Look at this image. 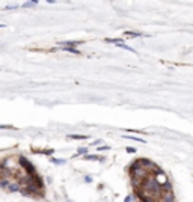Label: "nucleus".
<instances>
[{
  "instance_id": "16",
  "label": "nucleus",
  "mask_w": 193,
  "mask_h": 202,
  "mask_svg": "<svg viewBox=\"0 0 193 202\" xmlns=\"http://www.w3.org/2000/svg\"><path fill=\"white\" fill-rule=\"evenodd\" d=\"M125 150H127V152H130V154H134L136 152V150H134V148H131V146H127Z\"/></svg>"
},
{
  "instance_id": "4",
  "label": "nucleus",
  "mask_w": 193,
  "mask_h": 202,
  "mask_svg": "<svg viewBox=\"0 0 193 202\" xmlns=\"http://www.w3.org/2000/svg\"><path fill=\"white\" fill-rule=\"evenodd\" d=\"M116 45H118V47H121V49H124V50H127V51H131V53H137V51H136L134 49H133V47H128V45H127V44H124V42H122V41L119 42V44H116Z\"/></svg>"
},
{
  "instance_id": "12",
  "label": "nucleus",
  "mask_w": 193,
  "mask_h": 202,
  "mask_svg": "<svg viewBox=\"0 0 193 202\" xmlns=\"http://www.w3.org/2000/svg\"><path fill=\"white\" fill-rule=\"evenodd\" d=\"M125 139H130V140H136V142H140V143H143V142H145L143 139H140V137H133V136H125Z\"/></svg>"
},
{
  "instance_id": "8",
  "label": "nucleus",
  "mask_w": 193,
  "mask_h": 202,
  "mask_svg": "<svg viewBox=\"0 0 193 202\" xmlns=\"http://www.w3.org/2000/svg\"><path fill=\"white\" fill-rule=\"evenodd\" d=\"M62 50H65V51H68V53H73V54H80V51H79L77 49H68V47H63Z\"/></svg>"
},
{
  "instance_id": "11",
  "label": "nucleus",
  "mask_w": 193,
  "mask_h": 202,
  "mask_svg": "<svg viewBox=\"0 0 193 202\" xmlns=\"http://www.w3.org/2000/svg\"><path fill=\"white\" fill-rule=\"evenodd\" d=\"M86 152H88V148H79L77 155H86Z\"/></svg>"
},
{
  "instance_id": "6",
  "label": "nucleus",
  "mask_w": 193,
  "mask_h": 202,
  "mask_svg": "<svg viewBox=\"0 0 193 202\" xmlns=\"http://www.w3.org/2000/svg\"><path fill=\"white\" fill-rule=\"evenodd\" d=\"M127 36H130V38H137V36H142L140 32H125Z\"/></svg>"
},
{
  "instance_id": "14",
  "label": "nucleus",
  "mask_w": 193,
  "mask_h": 202,
  "mask_svg": "<svg viewBox=\"0 0 193 202\" xmlns=\"http://www.w3.org/2000/svg\"><path fill=\"white\" fill-rule=\"evenodd\" d=\"M36 3H38V2H27V3H24V6H26V8H29V6H35Z\"/></svg>"
},
{
  "instance_id": "20",
  "label": "nucleus",
  "mask_w": 193,
  "mask_h": 202,
  "mask_svg": "<svg viewBox=\"0 0 193 202\" xmlns=\"http://www.w3.org/2000/svg\"><path fill=\"white\" fill-rule=\"evenodd\" d=\"M85 181H86V183H91V181H92V178H91V177H86V178H85Z\"/></svg>"
},
{
  "instance_id": "3",
  "label": "nucleus",
  "mask_w": 193,
  "mask_h": 202,
  "mask_svg": "<svg viewBox=\"0 0 193 202\" xmlns=\"http://www.w3.org/2000/svg\"><path fill=\"white\" fill-rule=\"evenodd\" d=\"M80 44H82L80 41H65V42H59L61 49H63V47H68V49H76V47L80 45Z\"/></svg>"
},
{
  "instance_id": "22",
  "label": "nucleus",
  "mask_w": 193,
  "mask_h": 202,
  "mask_svg": "<svg viewBox=\"0 0 193 202\" xmlns=\"http://www.w3.org/2000/svg\"><path fill=\"white\" fill-rule=\"evenodd\" d=\"M2 27H5V24H0V29H2Z\"/></svg>"
},
{
  "instance_id": "2",
  "label": "nucleus",
  "mask_w": 193,
  "mask_h": 202,
  "mask_svg": "<svg viewBox=\"0 0 193 202\" xmlns=\"http://www.w3.org/2000/svg\"><path fill=\"white\" fill-rule=\"evenodd\" d=\"M158 202H175L174 193L172 192H163L162 195H160V201Z\"/></svg>"
},
{
  "instance_id": "5",
  "label": "nucleus",
  "mask_w": 193,
  "mask_h": 202,
  "mask_svg": "<svg viewBox=\"0 0 193 202\" xmlns=\"http://www.w3.org/2000/svg\"><path fill=\"white\" fill-rule=\"evenodd\" d=\"M85 160H98V161H104V157L101 155H85Z\"/></svg>"
},
{
  "instance_id": "15",
  "label": "nucleus",
  "mask_w": 193,
  "mask_h": 202,
  "mask_svg": "<svg viewBox=\"0 0 193 202\" xmlns=\"http://www.w3.org/2000/svg\"><path fill=\"white\" fill-rule=\"evenodd\" d=\"M106 150H110V146L109 145H103V146L98 148V151H106Z\"/></svg>"
},
{
  "instance_id": "9",
  "label": "nucleus",
  "mask_w": 193,
  "mask_h": 202,
  "mask_svg": "<svg viewBox=\"0 0 193 202\" xmlns=\"http://www.w3.org/2000/svg\"><path fill=\"white\" fill-rule=\"evenodd\" d=\"M8 187L11 192H17V190H20V184H9Z\"/></svg>"
},
{
  "instance_id": "21",
  "label": "nucleus",
  "mask_w": 193,
  "mask_h": 202,
  "mask_svg": "<svg viewBox=\"0 0 193 202\" xmlns=\"http://www.w3.org/2000/svg\"><path fill=\"white\" fill-rule=\"evenodd\" d=\"M3 128H11L9 125H0V130H3Z\"/></svg>"
},
{
  "instance_id": "1",
  "label": "nucleus",
  "mask_w": 193,
  "mask_h": 202,
  "mask_svg": "<svg viewBox=\"0 0 193 202\" xmlns=\"http://www.w3.org/2000/svg\"><path fill=\"white\" fill-rule=\"evenodd\" d=\"M18 161L21 163V166H23V167L26 169V171H27V173H29V175H35V173H36V172H35L33 164H32V163H30V161H29L26 157H23V155H21V157L18 158Z\"/></svg>"
},
{
  "instance_id": "18",
  "label": "nucleus",
  "mask_w": 193,
  "mask_h": 202,
  "mask_svg": "<svg viewBox=\"0 0 193 202\" xmlns=\"http://www.w3.org/2000/svg\"><path fill=\"white\" fill-rule=\"evenodd\" d=\"M124 202H134V199H133V196H127L124 199Z\"/></svg>"
},
{
  "instance_id": "10",
  "label": "nucleus",
  "mask_w": 193,
  "mask_h": 202,
  "mask_svg": "<svg viewBox=\"0 0 193 202\" xmlns=\"http://www.w3.org/2000/svg\"><path fill=\"white\" fill-rule=\"evenodd\" d=\"M106 42H112V44H119L121 39H119V38H106Z\"/></svg>"
},
{
  "instance_id": "17",
  "label": "nucleus",
  "mask_w": 193,
  "mask_h": 202,
  "mask_svg": "<svg viewBox=\"0 0 193 202\" xmlns=\"http://www.w3.org/2000/svg\"><path fill=\"white\" fill-rule=\"evenodd\" d=\"M8 185H9L8 181H0V187H2V189H3V187H8Z\"/></svg>"
},
{
  "instance_id": "13",
  "label": "nucleus",
  "mask_w": 193,
  "mask_h": 202,
  "mask_svg": "<svg viewBox=\"0 0 193 202\" xmlns=\"http://www.w3.org/2000/svg\"><path fill=\"white\" fill-rule=\"evenodd\" d=\"M51 161L55 163V164H63L67 160H63V158H51Z\"/></svg>"
},
{
  "instance_id": "7",
  "label": "nucleus",
  "mask_w": 193,
  "mask_h": 202,
  "mask_svg": "<svg viewBox=\"0 0 193 202\" xmlns=\"http://www.w3.org/2000/svg\"><path fill=\"white\" fill-rule=\"evenodd\" d=\"M68 137L69 139H88V136H85V134H69Z\"/></svg>"
},
{
  "instance_id": "19",
  "label": "nucleus",
  "mask_w": 193,
  "mask_h": 202,
  "mask_svg": "<svg viewBox=\"0 0 193 202\" xmlns=\"http://www.w3.org/2000/svg\"><path fill=\"white\" fill-rule=\"evenodd\" d=\"M91 145H92V146H96V145H101V140H95V142H92V143H91Z\"/></svg>"
}]
</instances>
